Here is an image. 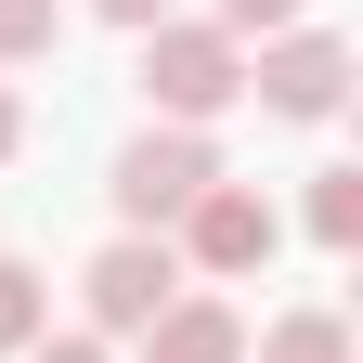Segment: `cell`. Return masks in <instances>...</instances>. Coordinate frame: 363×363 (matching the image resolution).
I'll return each mask as SVG.
<instances>
[{"label": "cell", "instance_id": "3957f363", "mask_svg": "<svg viewBox=\"0 0 363 363\" xmlns=\"http://www.w3.org/2000/svg\"><path fill=\"white\" fill-rule=\"evenodd\" d=\"M208 182H220V156H208V130H169V117H156L143 143L117 156V182H104V195H117V220H130V234H169V220L195 208Z\"/></svg>", "mask_w": 363, "mask_h": 363}, {"label": "cell", "instance_id": "5bb4252c", "mask_svg": "<svg viewBox=\"0 0 363 363\" xmlns=\"http://www.w3.org/2000/svg\"><path fill=\"white\" fill-rule=\"evenodd\" d=\"M13 143H26V104H13V91H0V156H13Z\"/></svg>", "mask_w": 363, "mask_h": 363}, {"label": "cell", "instance_id": "6da1fadb", "mask_svg": "<svg viewBox=\"0 0 363 363\" xmlns=\"http://www.w3.org/2000/svg\"><path fill=\"white\" fill-rule=\"evenodd\" d=\"M143 91H156V117H169V130H208L220 104H247V39L156 13V26H143Z\"/></svg>", "mask_w": 363, "mask_h": 363}, {"label": "cell", "instance_id": "4fadbf2b", "mask_svg": "<svg viewBox=\"0 0 363 363\" xmlns=\"http://www.w3.org/2000/svg\"><path fill=\"white\" fill-rule=\"evenodd\" d=\"M91 13H104V26H130V39H143V26L169 13V0H91Z\"/></svg>", "mask_w": 363, "mask_h": 363}, {"label": "cell", "instance_id": "52a82bcc", "mask_svg": "<svg viewBox=\"0 0 363 363\" xmlns=\"http://www.w3.org/2000/svg\"><path fill=\"white\" fill-rule=\"evenodd\" d=\"M259 363H350V325H337L325 298H298V311L259 325Z\"/></svg>", "mask_w": 363, "mask_h": 363}, {"label": "cell", "instance_id": "ba28073f", "mask_svg": "<svg viewBox=\"0 0 363 363\" xmlns=\"http://www.w3.org/2000/svg\"><path fill=\"white\" fill-rule=\"evenodd\" d=\"M311 247H363V169H311Z\"/></svg>", "mask_w": 363, "mask_h": 363}, {"label": "cell", "instance_id": "277c9868", "mask_svg": "<svg viewBox=\"0 0 363 363\" xmlns=\"http://www.w3.org/2000/svg\"><path fill=\"white\" fill-rule=\"evenodd\" d=\"M182 286H195V272H182V247H169V234H117L104 259L78 272V298H91V337H143V325H156Z\"/></svg>", "mask_w": 363, "mask_h": 363}, {"label": "cell", "instance_id": "7a4b0ae2", "mask_svg": "<svg viewBox=\"0 0 363 363\" xmlns=\"http://www.w3.org/2000/svg\"><path fill=\"white\" fill-rule=\"evenodd\" d=\"M272 247H286V208L247 195L234 169L208 182L195 208H182V272H208V286H234V272H272Z\"/></svg>", "mask_w": 363, "mask_h": 363}, {"label": "cell", "instance_id": "8992f818", "mask_svg": "<svg viewBox=\"0 0 363 363\" xmlns=\"http://www.w3.org/2000/svg\"><path fill=\"white\" fill-rule=\"evenodd\" d=\"M143 363H247V311L208 298V286H182L156 325H143Z\"/></svg>", "mask_w": 363, "mask_h": 363}, {"label": "cell", "instance_id": "9c48e42d", "mask_svg": "<svg viewBox=\"0 0 363 363\" xmlns=\"http://www.w3.org/2000/svg\"><path fill=\"white\" fill-rule=\"evenodd\" d=\"M52 337V286H39V259H0V350Z\"/></svg>", "mask_w": 363, "mask_h": 363}, {"label": "cell", "instance_id": "8fae6325", "mask_svg": "<svg viewBox=\"0 0 363 363\" xmlns=\"http://www.w3.org/2000/svg\"><path fill=\"white\" fill-rule=\"evenodd\" d=\"M298 13H311V0H220L208 26H220V39H272V26H298Z\"/></svg>", "mask_w": 363, "mask_h": 363}, {"label": "cell", "instance_id": "5b68a950", "mask_svg": "<svg viewBox=\"0 0 363 363\" xmlns=\"http://www.w3.org/2000/svg\"><path fill=\"white\" fill-rule=\"evenodd\" d=\"M247 91H259V104L272 117H337L350 104V39H325V26H272L259 39V52H247Z\"/></svg>", "mask_w": 363, "mask_h": 363}, {"label": "cell", "instance_id": "7c38bea8", "mask_svg": "<svg viewBox=\"0 0 363 363\" xmlns=\"http://www.w3.org/2000/svg\"><path fill=\"white\" fill-rule=\"evenodd\" d=\"M26 363H117L104 337H26Z\"/></svg>", "mask_w": 363, "mask_h": 363}, {"label": "cell", "instance_id": "30bf717a", "mask_svg": "<svg viewBox=\"0 0 363 363\" xmlns=\"http://www.w3.org/2000/svg\"><path fill=\"white\" fill-rule=\"evenodd\" d=\"M65 39V0H0V65H39Z\"/></svg>", "mask_w": 363, "mask_h": 363}]
</instances>
